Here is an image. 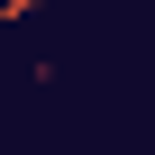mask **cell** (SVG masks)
Returning a JSON list of instances; mask_svg holds the SVG:
<instances>
[{"label": "cell", "instance_id": "6da1fadb", "mask_svg": "<svg viewBox=\"0 0 155 155\" xmlns=\"http://www.w3.org/2000/svg\"><path fill=\"white\" fill-rule=\"evenodd\" d=\"M28 18H46V0H0V28H28Z\"/></svg>", "mask_w": 155, "mask_h": 155}]
</instances>
